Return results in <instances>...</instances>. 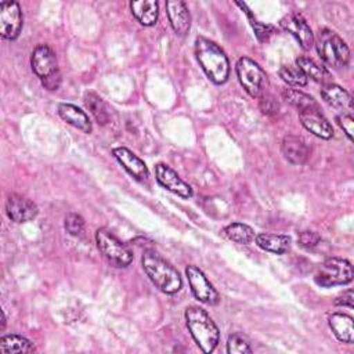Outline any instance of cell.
Listing matches in <instances>:
<instances>
[{
    "label": "cell",
    "instance_id": "obj_1",
    "mask_svg": "<svg viewBox=\"0 0 354 354\" xmlns=\"http://www.w3.org/2000/svg\"><path fill=\"white\" fill-rule=\"evenodd\" d=\"M195 55L209 80L214 84L227 82L230 76V61L218 44L206 37H196Z\"/></svg>",
    "mask_w": 354,
    "mask_h": 354
},
{
    "label": "cell",
    "instance_id": "obj_2",
    "mask_svg": "<svg viewBox=\"0 0 354 354\" xmlns=\"http://www.w3.org/2000/svg\"><path fill=\"white\" fill-rule=\"evenodd\" d=\"M141 266L149 281L163 293L174 295L183 288L180 272L156 252L145 250L141 257Z\"/></svg>",
    "mask_w": 354,
    "mask_h": 354
},
{
    "label": "cell",
    "instance_id": "obj_3",
    "mask_svg": "<svg viewBox=\"0 0 354 354\" xmlns=\"http://www.w3.org/2000/svg\"><path fill=\"white\" fill-rule=\"evenodd\" d=\"M187 328L196 346L210 354L220 340V332L212 317L198 306H189L184 311Z\"/></svg>",
    "mask_w": 354,
    "mask_h": 354
},
{
    "label": "cell",
    "instance_id": "obj_4",
    "mask_svg": "<svg viewBox=\"0 0 354 354\" xmlns=\"http://www.w3.org/2000/svg\"><path fill=\"white\" fill-rule=\"evenodd\" d=\"M314 44L319 58L335 69L346 66L350 61V48L346 41L330 29H319L314 36Z\"/></svg>",
    "mask_w": 354,
    "mask_h": 354
},
{
    "label": "cell",
    "instance_id": "obj_5",
    "mask_svg": "<svg viewBox=\"0 0 354 354\" xmlns=\"http://www.w3.org/2000/svg\"><path fill=\"white\" fill-rule=\"evenodd\" d=\"M30 66L33 73L41 80L44 88L54 91L61 84V73L54 51L47 44L35 47L30 57Z\"/></svg>",
    "mask_w": 354,
    "mask_h": 354
},
{
    "label": "cell",
    "instance_id": "obj_6",
    "mask_svg": "<svg viewBox=\"0 0 354 354\" xmlns=\"http://www.w3.org/2000/svg\"><path fill=\"white\" fill-rule=\"evenodd\" d=\"M353 277L354 271L348 260L340 257H329L317 268L314 281L322 288H332L350 283Z\"/></svg>",
    "mask_w": 354,
    "mask_h": 354
},
{
    "label": "cell",
    "instance_id": "obj_7",
    "mask_svg": "<svg viewBox=\"0 0 354 354\" xmlns=\"http://www.w3.org/2000/svg\"><path fill=\"white\" fill-rule=\"evenodd\" d=\"M236 76L243 90L253 98H260L268 84L263 68L249 57H241L236 62Z\"/></svg>",
    "mask_w": 354,
    "mask_h": 354
},
{
    "label": "cell",
    "instance_id": "obj_8",
    "mask_svg": "<svg viewBox=\"0 0 354 354\" xmlns=\"http://www.w3.org/2000/svg\"><path fill=\"white\" fill-rule=\"evenodd\" d=\"M95 242L101 254L113 267L123 268L133 261L131 250L123 242H120L109 230L106 228L97 230Z\"/></svg>",
    "mask_w": 354,
    "mask_h": 354
},
{
    "label": "cell",
    "instance_id": "obj_9",
    "mask_svg": "<svg viewBox=\"0 0 354 354\" xmlns=\"http://www.w3.org/2000/svg\"><path fill=\"white\" fill-rule=\"evenodd\" d=\"M185 275L188 278V283L195 299H198L201 303H205L207 306L218 304L220 301L218 292L214 289V286L210 283V281L199 267L194 264L187 266Z\"/></svg>",
    "mask_w": 354,
    "mask_h": 354
},
{
    "label": "cell",
    "instance_id": "obj_10",
    "mask_svg": "<svg viewBox=\"0 0 354 354\" xmlns=\"http://www.w3.org/2000/svg\"><path fill=\"white\" fill-rule=\"evenodd\" d=\"M24 25L22 11L18 1L0 3V35L6 40H15Z\"/></svg>",
    "mask_w": 354,
    "mask_h": 354
},
{
    "label": "cell",
    "instance_id": "obj_11",
    "mask_svg": "<svg viewBox=\"0 0 354 354\" xmlns=\"http://www.w3.org/2000/svg\"><path fill=\"white\" fill-rule=\"evenodd\" d=\"M279 26L290 33L300 44L303 50H310L314 44V33L308 26L307 21L299 12H289L281 18Z\"/></svg>",
    "mask_w": 354,
    "mask_h": 354
},
{
    "label": "cell",
    "instance_id": "obj_12",
    "mask_svg": "<svg viewBox=\"0 0 354 354\" xmlns=\"http://www.w3.org/2000/svg\"><path fill=\"white\" fill-rule=\"evenodd\" d=\"M156 181L167 191L178 195L183 199H189L192 196V188L187 184L170 166L165 163H158L155 166Z\"/></svg>",
    "mask_w": 354,
    "mask_h": 354
},
{
    "label": "cell",
    "instance_id": "obj_13",
    "mask_svg": "<svg viewBox=\"0 0 354 354\" xmlns=\"http://www.w3.org/2000/svg\"><path fill=\"white\" fill-rule=\"evenodd\" d=\"M6 213L14 223H28L37 216L39 209L30 199L12 194L6 201Z\"/></svg>",
    "mask_w": 354,
    "mask_h": 354
},
{
    "label": "cell",
    "instance_id": "obj_14",
    "mask_svg": "<svg viewBox=\"0 0 354 354\" xmlns=\"http://www.w3.org/2000/svg\"><path fill=\"white\" fill-rule=\"evenodd\" d=\"M113 158L119 162V165L136 180L144 181L149 177V170L144 160H141L134 152H131L126 147H116L112 149Z\"/></svg>",
    "mask_w": 354,
    "mask_h": 354
},
{
    "label": "cell",
    "instance_id": "obj_15",
    "mask_svg": "<svg viewBox=\"0 0 354 354\" xmlns=\"http://www.w3.org/2000/svg\"><path fill=\"white\" fill-rule=\"evenodd\" d=\"M300 123L306 130L313 133L314 136L329 140L333 137V127L329 120L319 112V109H304L299 112Z\"/></svg>",
    "mask_w": 354,
    "mask_h": 354
},
{
    "label": "cell",
    "instance_id": "obj_16",
    "mask_svg": "<svg viewBox=\"0 0 354 354\" xmlns=\"http://www.w3.org/2000/svg\"><path fill=\"white\" fill-rule=\"evenodd\" d=\"M166 12L174 33L185 36L191 28V14L187 4L181 0H169L166 1Z\"/></svg>",
    "mask_w": 354,
    "mask_h": 354
},
{
    "label": "cell",
    "instance_id": "obj_17",
    "mask_svg": "<svg viewBox=\"0 0 354 354\" xmlns=\"http://www.w3.org/2000/svg\"><path fill=\"white\" fill-rule=\"evenodd\" d=\"M282 155L292 165H303L310 155L307 144L296 136H285L282 140Z\"/></svg>",
    "mask_w": 354,
    "mask_h": 354
},
{
    "label": "cell",
    "instance_id": "obj_18",
    "mask_svg": "<svg viewBox=\"0 0 354 354\" xmlns=\"http://www.w3.org/2000/svg\"><path fill=\"white\" fill-rule=\"evenodd\" d=\"M58 115L64 122H66L68 124L73 126L75 129H77L83 133H91V130H93V124H91L87 113L73 104H68V102L59 104Z\"/></svg>",
    "mask_w": 354,
    "mask_h": 354
},
{
    "label": "cell",
    "instance_id": "obj_19",
    "mask_svg": "<svg viewBox=\"0 0 354 354\" xmlns=\"http://www.w3.org/2000/svg\"><path fill=\"white\" fill-rule=\"evenodd\" d=\"M328 324L339 342L347 344L354 342V322L350 315L343 313H333L329 315Z\"/></svg>",
    "mask_w": 354,
    "mask_h": 354
},
{
    "label": "cell",
    "instance_id": "obj_20",
    "mask_svg": "<svg viewBox=\"0 0 354 354\" xmlns=\"http://www.w3.org/2000/svg\"><path fill=\"white\" fill-rule=\"evenodd\" d=\"M254 242L260 249L275 253V254H283L290 248V236L283 234L259 232L254 236Z\"/></svg>",
    "mask_w": 354,
    "mask_h": 354
},
{
    "label": "cell",
    "instance_id": "obj_21",
    "mask_svg": "<svg viewBox=\"0 0 354 354\" xmlns=\"http://www.w3.org/2000/svg\"><path fill=\"white\" fill-rule=\"evenodd\" d=\"M130 10L134 18L144 26H152L158 21L159 6L153 0H137L130 3Z\"/></svg>",
    "mask_w": 354,
    "mask_h": 354
},
{
    "label": "cell",
    "instance_id": "obj_22",
    "mask_svg": "<svg viewBox=\"0 0 354 354\" xmlns=\"http://www.w3.org/2000/svg\"><path fill=\"white\" fill-rule=\"evenodd\" d=\"M36 346L33 342L21 335H4L0 339V353L1 354H28L35 353Z\"/></svg>",
    "mask_w": 354,
    "mask_h": 354
},
{
    "label": "cell",
    "instance_id": "obj_23",
    "mask_svg": "<svg viewBox=\"0 0 354 354\" xmlns=\"http://www.w3.org/2000/svg\"><path fill=\"white\" fill-rule=\"evenodd\" d=\"M321 95L326 104H329L333 108H351L353 101L350 94L335 83H325L321 88Z\"/></svg>",
    "mask_w": 354,
    "mask_h": 354
},
{
    "label": "cell",
    "instance_id": "obj_24",
    "mask_svg": "<svg viewBox=\"0 0 354 354\" xmlns=\"http://www.w3.org/2000/svg\"><path fill=\"white\" fill-rule=\"evenodd\" d=\"M84 104H86V108L91 112V115L95 118V120L100 124L104 126V124L111 122V111L98 94H95L93 91L86 93Z\"/></svg>",
    "mask_w": 354,
    "mask_h": 354
},
{
    "label": "cell",
    "instance_id": "obj_25",
    "mask_svg": "<svg viewBox=\"0 0 354 354\" xmlns=\"http://www.w3.org/2000/svg\"><path fill=\"white\" fill-rule=\"evenodd\" d=\"M296 66H299L303 71V73L307 76V79L310 77L314 82L325 84L330 79L328 69L325 66L317 64L314 59H311L308 57H299L296 59Z\"/></svg>",
    "mask_w": 354,
    "mask_h": 354
},
{
    "label": "cell",
    "instance_id": "obj_26",
    "mask_svg": "<svg viewBox=\"0 0 354 354\" xmlns=\"http://www.w3.org/2000/svg\"><path fill=\"white\" fill-rule=\"evenodd\" d=\"M223 232L230 241L238 245H249L256 236L254 230L245 223H231L223 230Z\"/></svg>",
    "mask_w": 354,
    "mask_h": 354
},
{
    "label": "cell",
    "instance_id": "obj_27",
    "mask_svg": "<svg viewBox=\"0 0 354 354\" xmlns=\"http://www.w3.org/2000/svg\"><path fill=\"white\" fill-rule=\"evenodd\" d=\"M282 98L290 104L292 106L297 108L299 112L304 111V109H319L318 104L315 102V100L313 97H310L308 94L295 90V88H285L282 91Z\"/></svg>",
    "mask_w": 354,
    "mask_h": 354
},
{
    "label": "cell",
    "instance_id": "obj_28",
    "mask_svg": "<svg viewBox=\"0 0 354 354\" xmlns=\"http://www.w3.org/2000/svg\"><path fill=\"white\" fill-rule=\"evenodd\" d=\"M235 4H236L238 7H241L242 11H245V14L248 15V18H249V21H250V25H252V28H253V30H254V35H256L257 40H259V41H266V40H268V37L275 32V28H274L272 25H270V24H264V22L257 21V19L253 17V14L250 12V10L248 8V6H246L245 3L236 1Z\"/></svg>",
    "mask_w": 354,
    "mask_h": 354
},
{
    "label": "cell",
    "instance_id": "obj_29",
    "mask_svg": "<svg viewBox=\"0 0 354 354\" xmlns=\"http://www.w3.org/2000/svg\"><path fill=\"white\" fill-rule=\"evenodd\" d=\"M279 77L290 84V86H297V87H303L307 84V76L303 73V71L299 66H292V65H282L278 71Z\"/></svg>",
    "mask_w": 354,
    "mask_h": 354
},
{
    "label": "cell",
    "instance_id": "obj_30",
    "mask_svg": "<svg viewBox=\"0 0 354 354\" xmlns=\"http://www.w3.org/2000/svg\"><path fill=\"white\" fill-rule=\"evenodd\" d=\"M227 353L228 354H250L253 348L248 337L239 332H235L227 339Z\"/></svg>",
    "mask_w": 354,
    "mask_h": 354
},
{
    "label": "cell",
    "instance_id": "obj_31",
    "mask_svg": "<svg viewBox=\"0 0 354 354\" xmlns=\"http://www.w3.org/2000/svg\"><path fill=\"white\" fill-rule=\"evenodd\" d=\"M64 227H65V231L72 235V236H76L79 235L83 228H84V218L77 214V213H69L65 216V220H64Z\"/></svg>",
    "mask_w": 354,
    "mask_h": 354
},
{
    "label": "cell",
    "instance_id": "obj_32",
    "mask_svg": "<svg viewBox=\"0 0 354 354\" xmlns=\"http://www.w3.org/2000/svg\"><path fill=\"white\" fill-rule=\"evenodd\" d=\"M261 112L264 115H268V116H274L278 113L279 111V104L278 101L272 97V95H261L260 97V104H259Z\"/></svg>",
    "mask_w": 354,
    "mask_h": 354
},
{
    "label": "cell",
    "instance_id": "obj_33",
    "mask_svg": "<svg viewBox=\"0 0 354 354\" xmlns=\"http://www.w3.org/2000/svg\"><path fill=\"white\" fill-rule=\"evenodd\" d=\"M321 241V236L314 232V231H301L297 236V242L301 248H306V249H311L314 246H317Z\"/></svg>",
    "mask_w": 354,
    "mask_h": 354
},
{
    "label": "cell",
    "instance_id": "obj_34",
    "mask_svg": "<svg viewBox=\"0 0 354 354\" xmlns=\"http://www.w3.org/2000/svg\"><path fill=\"white\" fill-rule=\"evenodd\" d=\"M336 122L340 126V129L344 131V134L348 137L350 141H353V133H354V119L348 113H340L336 116Z\"/></svg>",
    "mask_w": 354,
    "mask_h": 354
},
{
    "label": "cell",
    "instance_id": "obj_35",
    "mask_svg": "<svg viewBox=\"0 0 354 354\" xmlns=\"http://www.w3.org/2000/svg\"><path fill=\"white\" fill-rule=\"evenodd\" d=\"M335 306H340V307H348L353 308V290L347 289L346 292H343L342 295H339L335 299Z\"/></svg>",
    "mask_w": 354,
    "mask_h": 354
},
{
    "label": "cell",
    "instance_id": "obj_36",
    "mask_svg": "<svg viewBox=\"0 0 354 354\" xmlns=\"http://www.w3.org/2000/svg\"><path fill=\"white\" fill-rule=\"evenodd\" d=\"M6 326V315H4V311H1V329H4Z\"/></svg>",
    "mask_w": 354,
    "mask_h": 354
}]
</instances>
